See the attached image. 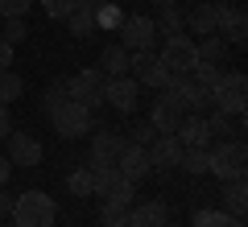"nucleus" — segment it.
<instances>
[{
    "mask_svg": "<svg viewBox=\"0 0 248 227\" xmlns=\"http://www.w3.org/2000/svg\"><path fill=\"white\" fill-rule=\"evenodd\" d=\"M244 104H248V83L240 70H232V75H223L219 87L211 91V107L223 116H244Z\"/></svg>",
    "mask_w": 248,
    "mask_h": 227,
    "instance_id": "nucleus-5",
    "label": "nucleus"
},
{
    "mask_svg": "<svg viewBox=\"0 0 248 227\" xmlns=\"http://www.w3.org/2000/svg\"><path fill=\"white\" fill-rule=\"evenodd\" d=\"M215 17H219V29H215V33H223V42H228V45H244L248 21H244V9H240V4H223V0H215Z\"/></svg>",
    "mask_w": 248,
    "mask_h": 227,
    "instance_id": "nucleus-10",
    "label": "nucleus"
},
{
    "mask_svg": "<svg viewBox=\"0 0 248 227\" xmlns=\"http://www.w3.org/2000/svg\"><path fill=\"white\" fill-rule=\"evenodd\" d=\"M153 29H157V33H166V37H174V33H182V29H186V13L178 9V0H174V4H161Z\"/></svg>",
    "mask_w": 248,
    "mask_h": 227,
    "instance_id": "nucleus-22",
    "label": "nucleus"
},
{
    "mask_svg": "<svg viewBox=\"0 0 248 227\" xmlns=\"http://www.w3.org/2000/svg\"><path fill=\"white\" fill-rule=\"evenodd\" d=\"M99 223H104V227H124V223H128V202L104 198V207H99Z\"/></svg>",
    "mask_w": 248,
    "mask_h": 227,
    "instance_id": "nucleus-29",
    "label": "nucleus"
},
{
    "mask_svg": "<svg viewBox=\"0 0 248 227\" xmlns=\"http://www.w3.org/2000/svg\"><path fill=\"white\" fill-rule=\"evenodd\" d=\"M0 25H4V17H0Z\"/></svg>",
    "mask_w": 248,
    "mask_h": 227,
    "instance_id": "nucleus-45",
    "label": "nucleus"
},
{
    "mask_svg": "<svg viewBox=\"0 0 248 227\" xmlns=\"http://www.w3.org/2000/svg\"><path fill=\"white\" fill-rule=\"evenodd\" d=\"M174 136L182 140V149H190V145H211V132H207V120H203L199 112H186Z\"/></svg>",
    "mask_w": 248,
    "mask_h": 227,
    "instance_id": "nucleus-19",
    "label": "nucleus"
},
{
    "mask_svg": "<svg viewBox=\"0 0 248 227\" xmlns=\"http://www.w3.org/2000/svg\"><path fill=\"white\" fill-rule=\"evenodd\" d=\"M248 169V149L244 140H219V145H211V174L219 178V182H232V178H244Z\"/></svg>",
    "mask_w": 248,
    "mask_h": 227,
    "instance_id": "nucleus-3",
    "label": "nucleus"
},
{
    "mask_svg": "<svg viewBox=\"0 0 248 227\" xmlns=\"http://www.w3.org/2000/svg\"><path fill=\"white\" fill-rule=\"evenodd\" d=\"M153 140H157V128H153V124H137V128H128V145H141V149H149Z\"/></svg>",
    "mask_w": 248,
    "mask_h": 227,
    "instance_id": "nucleus-34",
    "label": "nucleus"
},
{
    "mask_svg": "<svg viewBox=\"0 0 248 227\" xmlns=\"http://www.w3.org/2000/svg\"><path fill=\"white\" fill-rule=\"evenodd\" d=\"M42 9H46V17H54V21H66V13L75 9V0H42Z\"/></svg>",
    "mask_w": 248,
    "mask_h": 227,
    "instance_id": "nucleus-38",
    "label": "nucleus"
},
{
    "mask_svg": "<svg viewBox=\"0 0 248 227\" xmlns=\"http://www.w3.org/2000/svg\"><path fill=\"white\" fill-rule=\"evenodd\" d=\"M166 223H170V207L157 202V198H149V202L128 211V223L124 227H166Z\"/></svg>",
    "mask_w": 248,
    "mask_h": 227,
    "instance_id": "nucleus-18",
    "label": "nucleus"
},
{
    "mask_svg": "<svg viewBox=\"0 0 248 227\" xmlns=\"http://www.w3.org/2000/svg\"><path fill=\"white\" fill-rule=\"evenodd\" d=\"M120 33H124V50L128 54H137V50H153V42H157V29H153V21L149 17H128L120 25Z\"/></svg>",
    "mask_w": 248,
    "mask_h": 227,
    "instance_id": "nucleus-13",
    "label": "nucleus"
},
{
    "mask_svg": "<svg viewBox=\"0 0 248 227\" xmlns=\"http://www.w3.org/2000/svg\"><path fill=\"white\" fill-rule=\"evenodd\" d=\"M9 66H13V45L0 42V70H9Z\"/></svg>",
    "mask_w": 248,
    "mask_h": 227,
    "instance_id": "nucleus-41",
    "label": "nucleus"
},
{
    "mask_svg": "<svg viewBox=\"0 0 248 227\" xmlns=\"http://www.w3.org/2000/svg\"><path fill=\"white\" fill-rule=\"evenodd\" d=\"M124 145H128V140H124L120 132L99 128L95 136H91V166H116L120 153H124Z\"/></svg>",
    "mask_w": 248,
    "mask_h": 227,
    "instance_id": "nucleus-11",
    "label": "nucleus"
},
{
    "mask_svg": "<svg viewBox=\"0 0 248 227\" xmlns=\"http://www.w3.org/2000/svg\"><path fill=\"white\" fill-rule=\"evenodd\" d=\"M50 124H54V132H58L62 140H75V136H83V132H91V112L83 104H75V99H66V104H58L50 112Z\"/></svg>",
    "mask_w": 248,
    "mask_h": 227,
    "instance_id": "nucleus-7",
    "label": "nucleus"
},
{
    "mask_svg": "<svg viewBox=\"0 0 248 227\" xmlns=\"http://www.w3.org/2000/svg\"><path fill=\"white\" fill-rule=\"evenodd\" d=\"M182 116H186V107L178 104L170 91H161L157 99H153V112H149V124L157 132H178V124H182Z\"/></svg>",
    "mask_w": 248,
    "mask_h": 227,
    "instance_id": "nucleus-12",
    "label": "nucleus"
},
{
    "mask_svg": "<svg viewBox=\"0 0 248 227\" xmlns=\"http://www.w3.org/2000/svg\"><path fill=\"white\" fill-rule=\"evenodd\" d=\"M66 29H71L75 37H91V29H95V13H91V9H79V4H75V9L66 13Z\"/></svg>",
    "mask_w": 248,
    "mask_h": 227,
    "instance_id": "nucleus-27",
    "label": "nucleus"
},
{
    "mask_svg": "<svg viewBox=\"0 0 248 227\" xmlns=\"http://www.w3.org/2000/svg\"><path fill=\"white\" fill-rule=\"evenodd\" d=\"M207 120V132H211V140H223V132H232V120L223 112H211V116H203Z\"/></svg>",
    "mask_w": 248,
    "mask_h": 227,
    "instance_id": "nucleus-36",
    "label": "nucleus"
},
{
    "mask_svg": "<svg viewBox=\"0 0 248 227\" xmlns=\"http://www.w3.org/2000/svg\"><path fill=\"white\" fill-rule=\"evenodd\" d=\"M33 0H0V17H29Z\"/></svg>",
    "mask_w": 248,
    "mask_h": 227,
    "instance_id": "nucleus-37",
    "label": "nucleus"
},
{
    "mask_svg": "<svg viewBox=\"0 0 248 227\" xmlns=\"http://www.w3.org/2000/svg\"><path fill=\"white\" fill-rule=\"evenodd\" d=\"M186 29H190V33H199V37L215 33V29H219V17H215V0H203V4H195V9L186 13Z\"/></svg>",
    "mask_w": 248,
    "mask_h": 227,
    "instance_id": "nucleus-20",
    "label": "nucleus"
},
{
    "mask_svg": "<svg viewBox=\"0 0 248 227\" xmlns=\"http://www.w3.org/2000/svg\"><path fill=\"white\" fill-rule=\"evenodd\" d=\"M21 91H25L21 75H13V70H0V104H9V99H17Z\"/></svg>",
    "mask_w": 248,
    "mask_h": 227,
    "instance_id": "nucleus-32",
    "label": "nucleus"
},
{
    "mask_svg": "<svg viewBox=\"0 0 248 227\" xmlns=\"http://www.w3.org/2000/svg\"><path fill=\"white\" fill-rule=\"evenodd\" d=\"M153 4H174V0H153Z\"/></svg>",
    "mask_w": 248,
    "mask_h": 227,
    "instance_id": "nucleus-44",
    "label": "nucleus"
},
{
    "mask_svg": "<svg viewBox=\"0 0 248 227\" xmlns=\"http://www.w3.org/2000/svg\"><path fill=\"white\" fill-rule=\"evenodd\" d=\"M182 169H190V178L211 174V145H190V149H182Z\"/></svg>",
    "mask_w": 248,
    "mask_h": 227,
    "instance_id": "nucleus-24",
    "label": "nucleus"
},
{
    "mask_svg": "<svg viewBox=\"0 0 248 227\" xmlns=\"http://www.w3.org/2000/svg\"><path fill=\"white\" fill-rule=\"evenodd\" d=\"M9 219L17 227H54L58 223V202H54L46 190H25V194L13 198Z\"/></svg>",
    "mask_w": 248,
    "mask_h": 227,
    "instance_id": "nucleus-1",
    "label": "nucleus"
},
{
    "mask_svg": "<svg viewBox=\"0 0 248 227\" xmlns=\"http://www.w3.org/2000/svg\"><path fill=\"white\" fill-rule=\"evenodd\" d=\"M161 66H166V75L170 79H186L190 70L199 66V50H195V42L186 33H174V37H166V45H161Z\"/></svg>",
    "mask_w": 248,
    "mask_h": 227,
    "instance_id": "nucleus-2",
    "label": "nucleus"
},
{
    "mask_svg": "<svg viewBox=\"0 0 248 227\" xmlns=\"http://www.w3.org/2000/svg\"><path fill=\"white\" fill-rule=\"evenodd\" d=\"M166 227H170V223H166Z\"/></svg>",
    "mask_w": 248,
    "mask_h": 227,
    "instance_id": "nucleus-46",
    "label": "nucleus"
},
{
    "mask_svg": "<svg viewBox=\"0 0 248 227\" xmlns=\"http://www.w3.org/2000/svg\"><path fill=\"white\" fill-rule=\"evenodd\" d=\"M166 91L186 107V112H203V107H211V95H207V91H199V83L190 79V75H186V79H170Z\"/></svg>",
    "mask_w": 248,
    "mask_h": 227,
    "instance_id": "nucleus-16",
    "label": "nucleus"
},
{
    "mask_svg": "<svg viewBox=\"0 0 248 227\" xmlns=\"http://www.w3.org/2000/svg\"><path fill=\"white\" fill-rule=\"evenodd\" d=\"M13 132V116H9V104H0V136Z\"/></svg>",
    "mask_w": 248,
    "mask_h": 227,
    "instance_id": "nucleus-39",
    "label": "nucleus"
},
{
    "mask_svg": "<svg viewBox=\"0 0 248 227\" xmlns=\"http://www.w3.org/2000/svg\"><path fill=\"white\" fill-rule=\"evenodd\" d=\"M124 25V13L116 0H108V4H99L95 9V29H120Z\"/></svg>",
    "mask_w": 248,
    "mask_h": 227,
    "instance_id": "nucleus-31",
    "label": "nucleus"
},
{
    "mask_svg": "<svg viewBox=\"0 0 248 227\" xmlns=\"http://www.w3.org/2000/svg\"><path fill=\"white\" fill-rule=\"evenodd\" d=\"M195 50H199V62H215V66H223V62H228V50H232V45L223 42L219 33H207L203 42H195Z\"/></svg>",
    "mask_w": 248,
    "mask_h": 227,
    "instance_id": "nucleus-23",
    "label": "nucleus"
},
{
    "mask_svg": "<svg viewBox=\"0 0 248 227\" xmlns=\"http://www.w3.org/2000/svg\"><path fill=\"white\" fill-rule=\"evenodd\" d=\"M66 186H71V194H79V198H91V174L87 169H75V174L66 178Z\"/></svg>",
    "mask_w": 248,
    "mask_h": 227,
    "instance_id": "nucleus-35",
    "label": "nucleus"
},
{
    "mask_svg": "<svg viewBox=\"0 0 248 227\" xmlns=\"http://www.w3.org/2000/svg\"><path fill=\"white\" fill-rule=\"evenodd\" d=\"M9 174H13V161H9V157H4V153H0V186L9 182Z\"/></svg>",
    "mask_w": 248,
    "mask_h": 227,
    "instance_id": "nucleus-42",
    "label": "nucleus"
},
{
    "mask_svg": "<svg viewBox=\"0 0 248 227\" xmlns=\"http://www.w3.org/2000/svg\"><path fill=\"white\" fill-rule=\"evenodd\" d=\"M87 174H91V194L112 198V202H133L137 182H128L116 166H87Z\"/></svg>",
    "mask_w": 248,
    "mask_h": 227,
    "instance_id": "nucleus-4",
    "label": "nucleus"
},
{
    "mask_svg": "<svg viewBox=\"0 0 248 227\" xmlns=\"http://www.w3.org/2000/svg\"><path fill=\"white\" fill-rule=\"evenodd\" d=\"M128 70H133V79L141 83V87H153V91H166V83H170L166 66H161V58H157L153 50H137Z\"/></svg>",
    "mask_w": 248,
    "mask_h": 227,
    "instance_id": "nucleus-8",
    "label": "nucleus"
},
{
    "mask_svg": "<svg viewBox=\"0 0 248 227\" xmlns=\"http://www.w3.org/2000/svg\"><path fill=\"white\" fill-rule=\"evenodd\" d=\"M137 95H141V83L128 79V75H116V79L104 83V104H112L116 112H124V116L137 112Z\"/></svg>",
    "mask_w": 248,
    "mask_h": 227,
    "instance_id": "nucleus-9",
    "label": "nucleus"
},
{
    "mask_svg": "<svg viewBox=\"0 0 248 227\" xmlns=\"http://www.w3.org/2000/svg\"><path fill=\"white\" fill-rule=\"evenodd\" d=\"M223 202H228V215H244V207H248V186H244V178H232V182H228Z\"/></svg>",
    "mask_w": 248,
    "mask_h": 227,
    "instance_id": "nucleus-26",
    "label": "nucleus"
},
{
    "mask_svg": "<svg viewBox=\"0 0 248 227\" xmlns=\"http://www.w3.org/2000/svg\"><path fill=\"white\" fill-rule=\"evenodd\" d=\"M13 198H17V194H9L4 186H0V219H4V215L13 211Z\"/></svg>",
    "mask_w": 248,
    "mask_h": 227,
    "instance_id": "nucleus-40",
    "label": "nucleus"
},
{
    "mask_svg": "<svg viewBox=\"0 0 248 227\" xmlns=\"http://www.w3.org/2000/svg\"><path fill=\"white\" fill-rule=\"evenodd\" d=\"M149 166L153 169H174L182 166V140L174 132H157V140L149 145Z\"/></svg>",
    "mask_w": 248,
    "mask_h": 227,
    "instance_id": "nucleus-14",
    "label": "nucleus"
},
{
    "mask_svg": "<svg viewBox=\"0 0 248 227\" xmlns=\"http://www.w3.org/2000/svg\"><path fill=\"white\" fill-rule=\"evenodd\" d=\"M75 4H79V9H91V13H95L99 4H108V0H75Z\"/></svg>",
    "mask_w": 248,
    "mask_h": 227,
    "instance_id": "nucleus-43",
    "label": "nucleus"
},
{
    "mask_svg": "<svg viewBox=\"0 0 248 227\" xmlns=\"http://www.w3.org/2000/svg\"><path fill=\"white\" fill-rule=\"evenodd\" d=\"M9 161L13 166H42V140H33L29 132H9Z\"/></svg>",
    "mask_w": 248,
    "mask_h": 227,
    "instance_id": "nucleus-15",
    "label": "nucleus"
},
{
    "mask_svg": "<svg viewBox=\"0 0 248 227\" xmlns=\"http://www.w3.org/2000/svg\"><path fill=\"white\" fill-rule=\"evenodd\" d=\"M116 169H120L128 182H141V178H149V174H153V166H149V149H141V145H124V153H120V161H116Z\"/></svg>",
    "mask_w": 248,
    "mask_h": 227,
    "instance_id": "nucleus-17",
    "label": "nucleus"
},
{
    "mask_svg": "<svg viewBox=\"0 0 248 227\" xmlns=\"http://www.w3.org/2000/svg\"><path fill=\"white\" fill-rule=\"evenodd\" d=\"M128 66H133V54L124 50L120 42H116V45H104V54H99V70H104L108 79H116V75H128Z\"/></svg>",
    "mask_w": 248,
    "mask_h": 227,
    "instance_id": "nucleus-21",
    "label": "nucleus"
},
{
    "mask_svg": "<svg viewBox=\"0 0 248 227\" xmlns=\"http://www.w3.org/2000/svg\"><path fill=\"white\" fill-rule=\"evenodd\" d=\"M66 99H71V95H66V79H54L50 87H46V99H42L46 116H50V112H54V107H58V104H66Z\"/></svg>",
    "mask_w": 248,
    "mask_h": 227,
    "instance_id": "nucleus-33",
    "label": "nucleus"
},
{
    "mask_svg": "<svg viewBox=\"0 0 248 227\" xmlns=\"http://www.w3.org/2000/svg\"><path fill=\"white\" fill-rule=\"evenodd\" d=\"M25 37H29L25 17H4V25H0V42H9L13 50H17V45H25Z\"/></svg>",
    "mask_w": 248,
    "mask_h": 227,
    "instance_id": "nucleus-28",
    "label": "nucleus"
},
{
    "mask_svg": "<svg viewBox=\"0 0 248 227\" xmlns=\"http://www.w3.org/2000/svg\"><path fill=\"white\" fill-rule=\"evenodd\" d=\"M195 227H244L240 215H228V211H199Z\"/></svg>",
    "mask_w": 248,
    "mask_h": 227,
    "instance_id": "nucleus-30",
    "label": "nucleus"
},
{
    "mask_svg": "<svg viewBox=\"0 0 248 227\" xmlns=\"http://www.w3.org/2000/svg\"><path fill=\"white\" fill-rule=\"evenodd\" d=\"M104 83H108V75L104 70H79L75 79H66V95L75 99V104H83L87 112H95V107H104Z\"/></svg>",
    "mask_w": 248,
    "mask_h": 227,
    "instance_id": "nucleus-6",
    "label": "nucleus"
},
{
    "mask_svg": "<svg viewBox=\"0 0 248 227\" xmlns=\"http://www.w3.org/2000/svg\"><path fill=\"white\" fill-rule=\"evenodd\" d=\"M190 79L199 83V91H207V95H211V91L219 87V79H223V66H215V62H199V66L190 70Z\"/></svg>",
    "mask_w": 248,
    "mask_h": 227,
    "instance_id": "nucleus-25",
    "label": "nucleus"
}]
</instances>
